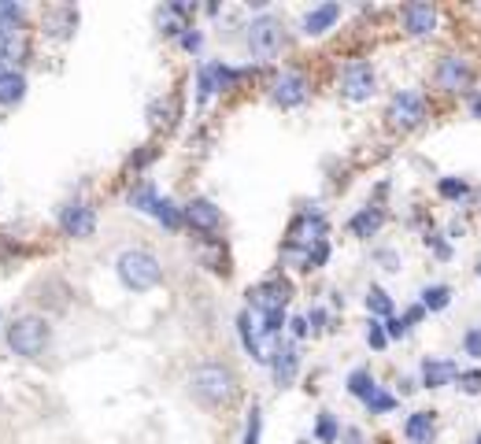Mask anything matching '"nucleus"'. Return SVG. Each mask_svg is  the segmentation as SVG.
Segmentation results:
<instances>
[{"mask_svg":"<svg viewBox=\"0 0 481 444\" xmlns=\"http://www.w3.org/2000/svg\"><path fill=\"white\" fill-rule=\"evenodd\" d=\"M189 393L204 404V408H226L237 393V378L226 363H200L189 374Z\"/></svg>","mask_w":481,"mask_h":444,"instance_id":"1","label":"nucleus"},{"mask_svg":"<svg viewBox=\"0 0 481 444\" xmlns=\"http://www.w3.org/2000/svg\"><path fill=\"white\" fill-rule=\"evenodd\" d=\"M115 274H119V282L130 289V293H148L155 289L159 282H164V267H159V259L145 248H126L119 252L115 259Z\"/></svg>","mask_w":481,"mask_h":444,"instance_id":"2","label":"nucleus"},{"mask_svg":"<svg viewBox=\"0 0 481 444\" xmlns=\"http://www.w3.org/2000/svg\"><path fill=\"white\" fill-rule=\"evenodd\" d=\"M5 341H8V348H12L19 359H37V356H45V348L52 345V326H48V318H41V315H19V318L8 326Z\"/></svg>","mask_w":481,"mask_h":444,"instance_id":"3","label":"nucleus"},{"mask_svg":"<svg viewBox=\"0 0 481 444\" xmlns=\"http://www.w3.org/2000/svg\"><path fill=\"white\" fill-rule=\"evenodd\" d=\"M282 45H286V26L266 12V15H256L252 23H248V48H252V56L256 60H275V56L282 52Z\"/></svg>","mask_w":481,"mask_h":444,"instance_id":"4","label":"nucleus"},{"mask_svg":"<svg viewBox=\"0 0 481 444\" xmlns=\"http://www.w3.org/2000/svg\"><path fill=\"white\" fill-rule=\"evenodd\" d=\"M337 89L345 100L352 104H363L378 93V75H374V64L370 60H348L341 67V78H337Z\"/></svg>","mask_w":481,"mask_h":444,"instance_id":"5","label":"nucleus"},{"mask_svg":"<svg viewBox=\"0 0 481 444\" xmlns=\"http://www.w3.org/2000/svg\"><path fill=\"white\" fill-rule=\"evenodd\" d=\"M474 78H477V67L466 56H441L434 67V82L441 93H474Z\"/></svg>","mask_w":481,"mask_h":444,"instance_id":"6","label":"nucleus"},{"mask_svg":"<svg viewBox=\"0 0 481 444\" xmlns=\"http://www.w3.org/2000/svg\"><path fill=\"white\" fill-rule=\"evenodd\" d=\"M426 116H430V104H426L422 93H415V89H396V93L389 96V123H393L396 130H415V126L426 123Z\"/></svg>","mask_w":481,"mask_h":444,"instance_id":"7","label":"nucleus"},{"mask_svg":"<svg viewBox=\"0 0 481 444\" xmlns=\"http://www.w3.org/2000/svg\"><path fill=\"white\" fill-rule=\"evenodd\" d=\"M182 215H185V230H193V234H196V237H204V241L219 237V234H223V227H226L223 211H219L215 204H211V200H204V197L189 200V204L182 207Z\"/></svg>","mask_w":481,"mask_h":444,"instance_id":"8","label":"nucleus"},{"mask_svg":"<svg viewBox=\"0 0 481 444\" xmlns=\"http://www.w3.org/2000/svg\"><path fill=\"white\" fill-rule=\"evenodd\" d=\"M293 300V286L286 282L282 274L275 278H266V282H259L252 293H248V304L263 315V311H286V304Z\"/></svg>","mask_w":481,"mask_h":444,"instance_id":"9","label":"nucleus"},{"mask_svg":"<svg viewBox=\"0 0 481 444\" xmlns=\"http://www.w3.org/2000/svg\"><path fill=\"white\" fill-rule=\"evenodd\" d=\"M307 100V78L300 71H282L275 82H271V104L282 107V111H293Z\"/></svg>","mask_w":481,"mask_h":444,"instance_id":"10","label":"nucleus"},{"mask_svg":"<svg viewBox=\"0 0 481 444\" xmlns=\"http://www.w3.org/2000/svg\"><path fill=\"white\" fill-rule=\"evenodd\" d=\"M60 230H64L67 237H75V241L93 237V230H96V211H93L89 204H82V200L64 204V207H60Z\"/></svg>","mask_w":481,"mask_h":444,"instance_id":"11","label":"nucleus"},{"mask_svg":"<svg viewBox=\"0 0 481 444\" xmlns=\"http://www.w3.org/2000/svg\"><path fill=\"white\" fill-rule=\"evenodd\" d=\"M437 19H441V12L434 5H418V0L400 8V26L407 37H430L437 30Z\"/></svg>","mask_w":481,"mask_h":444,"instance_id":"12","label":"nucleus"},{"mask_svg":"<svg viewBox=\"0 0 481 444\" xmlns=\"http://www.w3.org/2000/svg\"><path fill=\"white\" fill-rule=\"evenodd\" d=\"M266 363H271V374H275V385L278 388H289L300 374V345L289 341V345H278L271 356H266Z\"/></svg>","mask_w":481,"mask_h":444,"instance_id":"13","label":"nucleus"},{"mask_svg":"<svg viewBox=\"0 0 481 444\" xmlns=\"http://www.w3.org/2000/svg\"><path fill=\"white\" fill-rule=\"evenodd\" d=\"M196 5H182V0H171V5L155 8V26L164 37H182L189 30V19H193Z\"/></svg>","mask_w":481,"mask_h":444,"instance_id":"14","label":"nucleus"},{"mask_svg":"<svg viewBox=\"0 0 481 444\" xmlns=\"http://www.w3.org/2000/svg\"><path fill=\"white\" fill-rule=\"evenodd\" d=\"M456 378H459V363L456 359L430 356V359L418 363V385L422 388H445V385H456Z\"/></svg>","mask_w":481,"mask_h":444,"instance_id":"15","label":"nucleus"},{"mask_svg":"<svg viewBox=\"0 0 481 444\" xmlns=\"http://www.w3.org/2000/svg\"><path fill=\"white\" fill-rule=\"evenodd\" d=\"M386 207L382 204H366V207H359L352 218H348V234L356 237V241H370V237H378V230L386 227Z\"/></svg>","mask_w":481,"mask_h":444,"instance_id":"16","label":"nucleus"},{"mask_svg":"<svg viewBox=\"0 0 481 444\" xmlns=\"http://www.w3.org/2000/svg\"><path fill=\"white\" fill-rule=\"evenodd\" d=\"M341 5H337V0H326V5H315V8H307L304 12V34L307 37H323V34H330L334 26H337V19H341Z\"/></svg>","mask_w":481,"mask_h":444,"instance_id":"17","label":"nucleus"},{"mask_svg":"<svg viewBox=\"0 0 481 444\" xmlns=\"http://www.w3.org/2000/svg\"><path fill=\"white\" fill-rule=\"evenodd\" d=\"M41 30L48 34V37H71L75 30H78V12L71 8V5H52V8H45V15H41Z\"/></svg>","mask_w":481,"mask_h":444,"instance_id":"18","label":"nucleus"},{"mask_svg":"<svg viewBox=\"0 0 481 444\" xmlns=\"http://www.w3.org/2000/svg\"><path fill=\"white\" fill-rule=\"evenodd\" d=\"M404 437L411 444H434V437H437V411H411L404 419Z\"/></svg>","mask_w":481,"mask_h":444,"instance_id":"19","label":"nucleus"},{"mask_svg":"<svg viewBox=\"0 0 481 444\" xmlns=\"http://www.w3.org/2000/svg\"><path fill=\"white\" fill-rule=\"evenodd\" d=\"M37 300L48 308V311H67L71 308V286L64 278H45L37 286Z\"/></svg>","mask_w":481,"mask_h":444,"instance_id":"20","label":"nucleus"},{"mask_svg":"<svg viewBox=\"0 0 481 444\" xmlns=\"http://www.w3.org/2000/svg\"><path fill=\"white\" fill-rule=\"evenodd\" d=\"M26 96V75L15 67H0V107H15Z\"/></svg>","mask_w":481,"mask_h":444,"instance_id":"21","label":"nucleus"},{"mask_svg":"<svg viewBox=\"0 0 481 444\" xmlns=\"http://www.w3.org/2000/svg\"><path fill=\"white\" fill-rule=\"evenodd\" d=\"M126 200H130V207H134V211H141V215H152V218H155L167 197L159 193L152 182H137V186L130 189V197H126Z\"/></svg>","mask_w":481,"mask_h":444,"instance_id":"22","label":"nucleus"},{"mask_svg":"<svg viewBox=\"0 0 481 444\" xmlns=\"http://www.w3.org/2000/svg\"><path fill=\"white\" fill-rule=\"evenodd\" d=\"M0 60H8V67L23 71V64H30V37L26 34L0 37Z\"/></svg>","mask_w":481,"mask_h":444,"instance_id":"23","label":"nucleus"},{"mask_svg":"<svg viewBox=\"0 0 481 444\" xmlns=\"http://www.w3.org/2000/svg\"><path fill=\"white\" fill-rule=\"evenodd\" d=\"M345 388H348V397H356L359 404H366V400H370L374 393H378L382 385L374 381V374H370L366 367H356V370H352V374L345 378Z\"/></svg>","mask_w":481,"mask_h":444,"instance_id":"24","label":"nucleus"},{"mask_svg":"<svg viewBox=\"0 0 481 444\" xmlns=\"http://www.w3.org/2000/svg\"><path fill=\"white\" fill-rule=\"evenodd\" d=\"M237 338H241V345H245V352L256 359V363H266V356H263V348H259V338H256V322H252V311H237Z\"/></svg>","mask_w":481,"mask_h":444,"instance_id":"25","label":"nucleus"},{"mask_svg":"<svg viewBox=\"0 0 481 444\" xmlns=\"http://www.w3.org/2000/svg\"><path fill=\"white\" fill-rule=\"evenodd\" d=\"M363 304H366V311H370L374 318H382V322L396 315V304H393V297H389L382 286H370L366 297H363Z\"/></svg>","mask_w":481,"mask_h":444,"instance_id":"26","label":"nucleus"},{"mask_svg":"<svg viewBox=\"0 0 481 444\" xmlns=\"http://www.w3.org/2000/svg\"><path fill=\"white\" fill-rule=\"evenodd\" d=\"M23 23H26V12L15 5V0H0V37L23 34Z\"/></svg>","mask_w":481,"mask_h":444,"instance_id":"27","label":"nucleus"},{"mask_svg":"<svg viewBox=\"0 0 481 444\" xmlns=\"http://www.w3.org/2000/svg\"><path fill=\"white\" fill-rule=\"evenodd\" d=\"M341 422H337V415L334 411H318V419H315V440L318 444H341Z\"/></svg>","mask_w":481,"mask_h":444,"instance_id":"28","label":"nucleus"},{"mask_svg":"<svg viewBox=\"0 0 481 444\" xmlns=\"http://www.w3.org/2000/svg\"><path fill=\"white\" fill-rule=\"evenodd\" d=\"M418 304L430 311V315H434V311H445V308L452 304V286H441V282H437V286H426V289L418 293Z\"/></svg>","mask_w":481,"mask_h":444,"instance_id":"29","label":"nucleus"},{"mask_svg":"<svg viewBox=\"0 0 481 444\" xmlns=\"http://www.w3.org/2000/svg\"><path fill=\"white\" fill-rule=\"evenodd\" d=\"M207 71H211V78H215V89H219V93H223V89H234V86H241V82L248 78V71L226 67V64H219V60H211V64H207Z\"/></svg>","mask_w":481,"mask_h":444,"instance_id":"30","label":"nucleus"},{"mask_svg":"<svg viewBox=\"0 0 481 444\" xmlns=\"http://www.w3.org/2000/svg\"><path fill=\"white\" fill-rule=\"evenodd\" d=\"M437 193L445 197V200H452V204H459V200H470V182L466 178H456V175H445V178H437Z\"/></svg>","mask_w":481,"mask_h":444,"instance_id":"31","label":"nucleus"},{"mask_svg":"<svg viewBox=\"0 0 481 444\" xmlns=\"http://www.w3.org/2000/svg\"><path fill=\"white\" fill-rule=\"evenodd\" d=\"M396 404H400V400H396V393H389V388L382 385L378 393H374V397H370L363 408H366L370 415H389V411H396Z\"/></svg>","mask_w":481,"mask_h":444,"instance_id":"32","label":"nucleus"},{"mask_svg":"<svg viewBox=\"0 0 481 444\" xmlns=\"http://www.w3.org/2000/svg\"><path fill=\"white\" fill-rule=\"evenodd\" d=\"M286 326H289L286 311H263V315H259V333H263L266 341H271V338H278V333H282Z\"/></svg>","mask_w":481,"mask_h":444,"instance_id":"33","label":"nucleus"},{"mask_svg":"<svg viewBox=\"0 0 481 444\" xmlns=\"http://www.w3.org/2000/svg\"><path fill=\"white\" fill-rule=\"evenodd\" d=\"M219 89H215V78H211V71H207V64H200L196 67V104L204 107L211 96H215Z\"/></svg>","mask_w":481,"mask_h":444,"instance_id":"34","label":"nucleus"},{"mask_svg":"<svg viewBox=\"0 0 481 444\" xmlns=\"http://www.w3.org/2000/svg\"><path fill=\"white\" fill-rule=\"evenodd\" d=\"M259 437H263V411H259V404H252V408H248V419H245V437H241V444H259Z\"/></svg>","mask_w":481,"mask_h":444,"instance_id":"35","label":"nucleus"},{"mask_svg":"<svg viewBox=\"0 0 481 444\" xmlns=\"http://www.w3.org/2000/svg\"><path fill=\"white\" fill-rule=\"evenodd\" d=\"M366 345H370L374 352H386V348H389V333H386V322H382V318H370V322H366Z\"/></svg>","mask_w":481,"mask_h":444,"instance_id":"36","label":"nucleus"},{"mask_svg":"<svg viewBox=\"0 0 481 444\" xmlns=\"http://www.w3.org/2000/svg\"><path fill=\"white\" fill-rule=\"evenodd\" d=\"M456 388H459V393H466V397H481V370H477V367H470V370H459V378H456Z\"/></svg>","mask_w":481,"mask_h":444,"instance_id":"37","label":"nucleus"},{"mask_svg":"<svg viewBox=\"0 0 481 444\" xmlns=\"http://www.w3.org/2000/svg\"><path fill=\"white\" fill-rule=\"evenodd\" d=\"M148 123L152 126H175L171 123V100H152L148 104Z\"/></svg>","mask_w":481,"mask_h":444,"instance_id":"38","label":"nucleus"},{"mask_svg":"<svg viewBox=\"0 0 481 444\" xmlns=\"http://www.w3.org/2000/svg\"><path fill=\"white\" fill-rule=\"evenodd\" d=\"M426 248H430L437 259H452V241H445V234H434V230H426Z\"/></svg>","mask_w":481,"mask_h":444,"instance_id":"39","label":"nucleus"},{"mask_svg":"<svg viewBox=\"0 0 481 444\" xmlns=\"http://www.w3.org/2000/svg\"><path fill=\"white\" fill-rule=\"evenodd\" d=\"M463 352L474 356V359H481V326H470L463 333Z\"/></svg>","mask_w":481,"mask_h":444,"instance_id":"40","label":"nucleus"},{"mask_svg":"<svg viewBox=\"0 0 481 444\" xmlns=\"http://www.w3.org/2000/svg\"><path fill=\"white\" fill-rule=\"evenodd\" d=\"M374 263H382V270L396 274L400 270V252L396 248H378V252H374Z\"/></svg>","mask_w":481,"mask_h":444,"instance_id":"41","label":"nucleus"},{"mask_svg":"<svg viewBox=\"0 0 481 444\" xmlns=\"http://www.w3.org/2000/svg\"><path fill=\"white\" fill-rule=\"evenodd\" d=\"M386 333H389V341H404L411 333V326L404 322V315H393V318H386Z\"/></svg>","mask_w":481,"mask_h":444,"instance_id":"42","label":"nucleus"},{"mask_svg":"<svg viewBox=\"0 0 481 444\" xmlns=\"http://www.w3.org/2000/svg\"><path fill=\"white\" fill-rule=\"evenodd\" d=\"M307 326H311V333L330 329V311H326V308H311V311H307Z\"/></svg>","mask_w":481,"mask_h":444,"instance_id":"43","label":"nucleus"},{"mask_svg":"<svg viewBox=\"0 0 481 444\" xmlns=\"http://www.w3.org/2000/svg\"><path fill=\"white\" fill-rule=\"evenodd\" d=\"M178 45H182L185 52H200V45H204V34H200L196 26H189V30L178 37Z\"/></svg>","mask_w":481,"mask_h":444,"instance_id":"44","label":"nucleus"},{"mask_svg":"<svg viewBox=\"0 0 481 444\" xmlns=\"http://www.w3.org/2000/svg\"><path fill=\"white\" fill-rule=\"evenodd\" d=\"M289 333H293V341H304L307 333H311V326H307V315H293V318H289Z\"/></svg>","mask_w":481,"mask_h":444,"instance_id":"45","label":"nucleus"},{"mask_svg":"<svg viewBox=\"0 0 481 444\" xmlns=\"http://www.w3.org/2000/svg\"><path fill=\"white\" fill-rule=\"evenodd\" d=\"M152 159H155V148H152V145H145V148L130 159V171H141V166H145V163H152Z\"/></svg>","mask_w":481,"mask_h":444,"instance_id":"46","label":"nucleus"},{"mask_svg":"<svg viewBox=\"0 0 481 444\" xmlns=\"http://www.w3.org/2000/svg\"><path fill=\"white\" fill-rule=\"evenodd\" d=\"M426 315H430V311H426L422 304H411V308L404 311V322H407V326H418V322H422Z\"/></svg>","mask_w":481,"mask_h":444,"instance_id":"47","label":"nucleus"},{"mask_svg":"<svg viewBox=\"0 0 481 444\" xmlns=\"http://www.w3.org/2000/svg\"><path fill=\"white\" fill-rule=\"evenodd\" d=\"M341 444H366V437H363V429H356V426H348V429L341 433Z\"/></svg>","mask_w":481,"mask_h":444,"instance_id":"48","label":"nucleus"},{"mask_svg":"<svg viewBox=\"0 0 481 444\" xmlns=\"http://www.w3.org/2000/svg\"><path fill=\"white\" fill-rule=\"evenodd\" d=\"M466 107H470V116H474V119H481V89L466 93Z\"/></svg>","mask_w":481,"mask_h":444,"instance_id":"49","label":"nucleus"},{"mask_svg":"<svg viewBox=\"0 0 481 444\" xmlns=\"http://www.w3.org/2000/svg\"><path fill=\"white\" fill-rule=\"evenodd\" d=\"M470 444H481V433H474V437H470Z\"/></svg>","mask_w":481,"mask_h":444,"instance_id":"50","label":"nucleus"},{"mask_svg":"<svg viewBox=\"0 0 481 444\" xmlns=\"http://www.w3.org/2000/svg\"><path fill=\"white\" fill-rule=\"evenodd\" d=\"M477 278H481V263H477Z\"/></svg>","mask_w":481,"mask_h":444,"instance_id":"51","label":"nucleus"}]
</instances>
